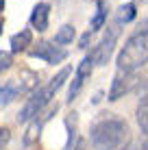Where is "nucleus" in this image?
Wrapping results in <instances>:
<instances>
[{
    "mask_svg": "<svg viewBox=\"0 0 148 150\" xmlns=\"http://www.w3.org/2000/svg\"><path fill=\"white\" fill-rule=\"evenodd\" d=\"M118 37H120L118 24H115V26H107V33H105L103 41H100V44L91 50V57H94L96 65H107V61H109L111 54H113V48H115V41H118Z\"/></svg>",
    "mask_w": 148,
    "mask_h": 150,
    "instance_id": "20e7f679",
    "label": "nucleus"
},
{
    "mask_svg": "<svg viewBox=\"0 0 148 150\" xmlns=\"http://www.w3.org/2000/svg\"><path fill=\"white\" fill-rule=\"evenodd\" d=\"M148 63V30L135 33L124 44L118 54V70L120 72H135Z\"/></svg>",
    "mask_w": 148,
    "mask_h": 150,
    "instance_id": "f03ea898",
    "label": "nucleus"
},
{
    "mask_svg": "<svg viewBox=\"0 0 148 150\" xmlns=\"http://www.w3.org/2000/svg\"><path fill=\"white\" fill-rule=\"evenodd\" d=\"M70 74H72V68H63V70H59V74L48 83V89L52 91V94H57V91L61 89V85L68 81V76H70Z\"/></svg>",
    "mask_w": 148,
    "mask_h": 150,
    "instance_id": "2eb2a0df",
    "label": "nucleus"
},
{
    "mask_svg": "<svg viewBox=\"0 0 148 150\" xmlns=\"http://www.w3.org/2000/svg\"><path fill=\"white\" fill-rule=\"evenodd\" d=\"M142 30H148V18H146L144 22L140 24V30H137V33H142Z\"/></svg>",
    "mask_w": 148,
    "mask_h": 150,
    "instance_id": "412c9836",
    "label": "nucleus"
},
{
    "mask_svg": "<svg viewBox=\"0 0 148 150\" xmlns=\"http://www.w3.org/2000/svg\"><path fill=\"white\" fill-rule=\"evenodd\" d=\"M129 139V126L122 117L107 113L89 128V142L94 150H122Z\"/></svg>",
    "mask_w": 148,
    "mask_h": 150,
    "instance_id": "f257e3e1",
    "label": "nucleus"
},
{
    "mask_svg": "<svg viewBox=\"0 0 148 150\" xmlns=\"http://www.w3.org/2000/svg\"><path fill=\"white\" fill-rule=\"evenodd\" d=\"M89 37H91V33L87 30V33L81 37V41H79V48H87V44H89Z\"/></svg>",
    "mask_w": 148,
    "mask_h": 150,
    "instance_id": "aec40b11",
    "label": "nucleus"
},
{
    "mask_svg": "<svg viewBox=\"0 0 148 150\" xmlns=\"http://www.w3.org/2000/svg\"><path fill=\"white\" fill-rule=\"evenodd\" d=\"M30 44H33V33L28 28H24V30H20V33H15L11 37V52H22Z\"/></svg>",
    "mask_w": 148,
    "mask_h": 150,
    "instance_id": "1a4fd4ad",
    "label": "nucleus"
},
{
    "mask_svg": "<svg viewBox=\"0 0 148 150\" xmlns=\"http://www.w3.org/2000/svg\"><path fill=\"white\" fill-rule=\"evenodd\" d=\"M74 117L72 120H65V126H68V142H65L63 150H74V142H76V126H74Z\"/></svg>",
    "mask_w": 148,
    "mask_h": 150,
    "instance_id": "f3484780",
    "label": "nucleus"
},
{
    "mask_svg": "<svg viewBox=\"0 0 148 150\" xmlns=\"http://www.w3.org/2000/svg\"><path fill=\"white\" fill-rule=\"evenodd\" d=\"M18 94H22V91H20V87H18V83H15V79L9 81L7 85H2V87H0V107L11 105L15 98H18Z\"/></svg>",
    "mask_w": 148,
    "mask_h": 150,
    "instance_id": "9d476101",
    "label": "nucleus"
},
{
    "mask_svg": "<svg viewBox=\"0 0 148 150\" xmlns=\"http://www.w3.org/2000/svg\"><path fill=\"white\" fill-rule=\"evenodd\" d=\"M74 150H85V146H83V144H79V146H76Z\"/></svg>",
    "mask_w": 148,
    "mask_h": 150,
    "instance_id": "b1692460",
    "label": "nucleus"
},
{
    "mask_svg": "<svg viewBox=\"0 0 148 150\" xmlns=\"http://www.w3.org/2000/svg\"><path fill=\"white\" fill-rule=\"evenodd\" d=\"M107 2L105 0H98V9H96V15L91 18V30H100L107 24Z\"/></svg>",
    "mask_w": 148,
    "mask_h": 150,
    "instance_id": "ddd939ff",
    "label": "nucleus"
},
{
    "mask_svg": "<svg viewBox=\"0 0 148 150\" xmlns=\"http://www.w3.org/2000/svg\"><path fill=\"white\" fill-rule=\"evenodd\" d=\"M30 57L44 59L46 63L57 65V63L68 59V50H63L61 46H55V41H39L35 48H30Z\"/></svg>",
    "mask_w": 148,
    "mask_h": 150,
    "instance_id": "39448f33",
    "label": "nucleus"
},
{
    "mask_svg": "<svg viewBox=\"0 0 148 150\" xmlns=\"http://www.w3.org/2000/svg\"><path fill=\"white\" fill-rule=\"evenodd\" d=\"M137 79L133 76V72H120L118 70V74L113 76V81H111V89H109V100L111 102H115V100H120L122 96L126 94V91H131V87H133V83Z\"/></svg>",
    "mask_w": 148,
    "mask_h": 150,
    "instance_id": "0eeeda50",
    "label": "nucleus"
},
{
    "mask_svg": "<svg viewBox=\"0 0 148 150\" xmlns=\"http://www.w3.org/2000/svg\"><path fill=\"white\" fill-rule=\"evenodd\" d=\"M94 65H96V61H94V57H91V54L83 57V61L79 63V68H76V72H74V81H72V85H70V94H68V100H70V102H72L74 98H76V94L81 91L85 79H89Z\"/></svg>",
    "mask_w": 148,
    "mask_h": 150,
    "instance_id": "423d86ee",
    "label": "nucleus"
},
{
    "mask_svg": "<svg viewBox=\"0 0 148 150\" xmlns=\"http://www.w3.org/2000/svg\"><path fill=\"white\" fill-rule=\"evenodd\" d=\"M4 11V0H0V13Z\"/></svg>",
    "mask_w": 148,
    "mask_h": 150,
    "instance_id": "5701e85b",
    "label": "nucleus"
},
{
    "mask_svg": "<svg viewBox=\"0 0 148 150\" xmlns=\"http://www.w3.org/2000/svg\"><path fill=\"white\" fill-rule=\"evenodd\" d=\"M122 150H140V148H122Z\"/></svg>",
    "mask_w": 148,
    "mask_h": 150,
    "instance_id": "a878e982",
    "label": "nucleus"
},
{
    "mask_svg": "<svg viewBox=\"0 0 148 150\" xmlns=\"http://www.w3.org/2000/svg\"><path fill=\"white\" fill-rule=\"evenodd\" d=\"M135 15H137V7L133 2H129V4H122V7L118 9V24L122 22H131V20H135Z\"/></svg>",
    "mask_w": 148,
    "mask_h": 150,
    "instance_id": "4468645a",
    "label": "nucleus"
},
{
    "mask_svg": "<svg viewBox=\"0 0 148 150\" xmlns=\"http://www.w3.org/2000/svg\"><path fill=\"white\" fill-rule=\"evenodd\" d=\"M135 117H137V124H140L142 133H144V135L148 137V94H146V96H142Z\"/></svg>",
    "mask_w": 148,
    "mask_h": 150,
    "instance_id": "9b49d317",
    "label": "nucleus"
},
{
    "mask_svg": "<svg viewBox=\"0 0 148 150\" xmlns=\"http://www.w3.org/2000/svg\"><path fill=\"white\" fill-rule=\"evenodd\" d=\"M74 37H76L74 26H72V24H63V26L57 30V35H55L52 41L57 46H68V44H72V41H74Z\"/></svg>",
    "mask_w": 148,
    "mask_h": 150,
    "instance_id": "f8f14e48",
    "label": "nucleus"
},
{
    "mask_svg": "<svg viewBox=\"0 0 148 150\" xmlns=\"http://www.w3.org/2000/svg\"><path fill=\"white\" fill-rule=\"evenodd\" d=\"M11 65H13V54L7 52V50H0V74L7 72Z\"/></svg>",
    "mask_w": 148,
    "mask_h": 150,
    "instance_id": "a211bd4d",
    "label": "nucleus"
},
{
    "mask_svg": "<svg viewBox=\"0 0 148 150\" xmlns=\"http://www.w3.org/2000/svg\"><path fill=\"white\" fill-rule=\"evenodd\" d=\"M140 150H148V137L144 139V144H142V146H140Z\"/></svg>",
    "mask_w": 148,
    "mask_h": 150,
    "instance_id": "4be33fe9",
    "label": "nucleus"
},
{
    "mask_svg": "<svg viewBox=\"0 0 148 150\" xmlns=\"http://www.w3.org/2000/svg\"><path fill=\"white\" fill-rule=\"evenodd\" d=\"M2 28H4V22L0 20V35H2Z\"/></svg>",
    "mask_w": 148,
    "mask_h": 150,
    "instance_id": "393cba45",
    "label": "nucleus"
},
{
    "mask_svg": "<svg viewBox=\"0 0 148 150\" xmlns=\"http://www.w3.org/2000/svg\"><path fill=\"white\" fill-rule=\"evenodd\" d=\"M48 20H50V4L48 2H37L30 13V26L37 28L39 33H44L48 28Z\"/></svg>",
    "mask_w": 148,
    "mask_h": 150,
    "instance_id": "6e6552de",
    "label": "nucleus"
},
{
    "mask_svg": "<svg viewBox=\"0 0 148 150\" xmlns=\"http://www.w3.org/2000/svg\"><path fill=\"white\" fill-rule=\"evenodd\" d=\"M11 142V131L9 128H0V150H4Z\"/></svg>",
    "mask_w": 148,
    "mask_h": 150,
    "instance_id": "6ab92c4d",
    "label": "nucleus"
},
{
    "mask_svg": "<svg viewBox=\"0 0 148 150\" xmlns=\"http://www.w3.org/2000/svg\"><path fill=\"white\" fill-rule=\"evenodd\" d=\"M52 96H55V94L48 89V85H46V87H39V89L28 98L26 105L22 107V111H20V115H18V122L26 124V122H30V120H35V117L42 113V109L50 102V98H52Z\"/></svg>",
    "mask_w": 148,
    "mask_h": 150,
    "instance_id": "7ed1b4c3",
    "label": "nucleus"
},
{
    "mask_svg": "<svg viewBox=\"0 0 148 150\" xmlns=\"http://www.w3.org/2000/svg\"><path fill=\"white\" fill-rule=\"evenodd\" d=\"M39 131H42V120H30V126H28V131H26V135H24V144L26 146H30L33 142H37V137H39Z\"/></svg>",
    "mask_w": 148,
    "mask_h": 150,
    "instance_id": "dca6fc26",
    "label": "nucleus"
}]
</instances>
